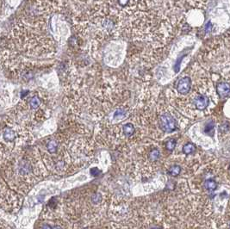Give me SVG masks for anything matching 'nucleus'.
Wrapping results in <instances>:
<instances>
[{
  "mask_svg": "<svg viewBox=\"0 0 230 229\" xmlns=\"http://www.w3.org/2000/svg\"><path fill=\"white\" fill-rule=\"evenodd\" d=\"M176 146V140L174 139H169L167 143V148L169 151H173Z\"/></svg>",
  "mask_w": 230,
  "mask_h": 229,
  "instance_id": "ddd939ff",
  "label": "nucleus"
},
{
  "mask_svg": "<svg viewBox=\"0 0 230 229\" xmlns=\"http://www.w3.org/2000/svg\"><path fill=\"white\" fill-rule=\"evenodd\" d=\"M152 229H159V228H152Z\"/></svg>",
  "mask_w": 230,
  "mask_h": 229,
  "instance_id": "aec40b11",
  "label": "nucleus"
},
{
  "mask_svg": "<svg viewBox=\"0 0 230 229\" xmlns=\"http://www.w3.org/2000/svg\"><path fill=\"white\" fill-rule=\"evenodd\" d=\"M180 172H181V167L179 166H172L168 170V173L172 177H176V176L179 175Z\"/></svg>",
  "mask_w": 230,
  "mask_h": 229,
  "instance_id": "9d476101",
  "label": "nucleus"
},
{
  "mask_svg": "<svg viewBox=\"0 0 230 229\" xmlns=\"http://www.w3.org/2000/svg\"><path fill=\"white\" fill-rule=\"evenodd\" d=\"M190 86H191L190 78L189 77H184L178 80L177 84V90L182 95H185L190 90Z\"/></svg>",
  "mask_w": 230,
  "mask_h": 229,
  "instance_id": "39448f33",
  "label": "nucleus"
},
{
  "mask_svg": "<svg viewBox=\"0 0 230 229\" xmlns=\"http://www.w3.org/2000/svg\"><path fill=\"white\" fill-rule=\"evenodd\" d=\"M196 151V146L191 144V143H188L185 144L184 146H183V152L185 154H190V153H194Z\"/></svg>",
  "mask_w": 230,
  "mask_h": 229,
  "instance_id": "9b49d317",
  "label": "nucleus"
},
{
  "mask_svg": "<svg viewBox=\"0 0 230 229\" xmlns=\"http://www.w3.org/2000/svg\"><path fill=\"white\" fill-rule=\"evenodd\" d=\"M204 187L209 191H214L217 188V183L216 181L213 179H207L204 182Z\"/></svg>",
  "mask_w": 230,
  "mask_h": 229,
  "instance_id": "1a4fd4ad",
  "label": "nucleus"
},
{
  "mask_svg": "<svg viewBox=\"0 0 230 229\" xmlns=\"http://www.w3.org/2000/svg\"><path fill=\"white\" fill-rule=\"evenodd\" d=\"M3 4H4V3L0 1V15H1V12H2V9H3Z\"/></svg>",
  "mask_w": 230,
  "mask_h": 229,
  "instance_id": "a211bd4d",
  "label": "nucleus"
},
{
  "mask_svg": "<svg viewBox=\"0 0 230 229\" xmlns=\"http://www.w3.org/2000/svg\"><path fill=\"white\" fill-rule=\"evenodd\" d=\"M101 201H102V195H101V194L96 193V194L91 195V201L93 203H98Z\"/></svg>",
  "mask_w": 230,
  "mask_h": 229,
  "instance_id": "4468645a",
  "label": "nucleus"
},
{
  "mask_svg": "<svg viewBox=\"0 0 230 229\" xmlns=\"http://www.w3.org/2000/svg\"><path fill=\"white\" fill-rule=\"evenodd\" d=\"M211 31V22H208V24L206 25V32L209 33Z\"/></svg>",
  "mask_w": 230,
  "mask_h": 229,
  "instance_id": "dca6fc26",
  "label": "nucleus"
},
{
  "mask_svg": "<svg viewBox=\"0 0 230 229\" xmlns=\"http://www.w3.org/2000/svg\"><path fill=\"white\" fill-rule=\"evenodd\" d=\"M84 229H87V228H84Z\"/></svg>",
  "mask_w": 230,
  "mask_h": 229,
  "instance_id": "412c9836",
  "label": "nucleus"
},
{
  "mask_svg": "<svg viewBox=\"0 0 230 229\" xmlns=\"http://www.w3.org/2000/svg\"><path fill=\"white\" fill-rule=\"evenodd\" d=\"M53 229H62V228H61L60 226H55V228H54Z\"/></svg>",
  "mask_w": 230,
  "mask_h": 229,
  "instance_id": "6ab92c4d",
  "label": "nucleus"
},
{
  "mask_svg": "<svg viewBox=\"0 0 230 229\" xmlns=\"http://www.w3.org/2000/svg\"><path fill=\"white\" fill-rule=\"evenodd\" d=\"M214 128V124L213 123H208L207 125L205 126V128H204V131L206 133H209L210 131H212Z\"/></svg>",
  "mask_w": 230,
  "mask_h": 229,
  "instance_id": "2eb2a0df",
  "label": "nucleus"
},
{
  "mask_svg": "<svg viewBox=\"0 0 230 229\" xmlns=\"http://www.w3.org/2000/svg\"><path fill=\"white\" fill-rule=\"evenodd\" d=\"M121 130L122 134L125 138H131L134 134V126L130 122H128L121 127Z\"/></svg>",
  "mask_w": 230,
  "mask_h": 229,
  "instance_id": "0eeeda50",
  "label": "nucleus"
},
{
  "mask_svg": "<svg viewBox=\"0 0 230 229\" xmlns=\"http://www.w3.org/2000/svg\"><path fill=\"white\" fill-rule=\"evenodd\" d=\"M194 104H195L196 108L198 110H205L209 104V97L206 96H197L194 100Z\"/></svg>",
  "mask_w": 230,
  "mask_h": 229,
  "instance_id": "423d86ee",
  "label": "nucleus"
},
{
  "mask_svg": "<svg viewBox=\"0 0 230 229\" xmlns=\"http://www.w3.org/2000/svg\"><path fill=\"white\" fill-rule=\"evenodd\" d=\"M160 122H161V128L166 132H173L177 128V124L174 118L167 113L161 116L160 117Z\"/></svg>",
  "mask_w": 230,
  "mask_h": 229,
  "instance_id": "20e7f679",
  "label": "nucleus"
},
{
  "mask_svg": "<svg viewBox=\"0 0 230 229\" xmlns=\"http://www.w3.org/2000/svg\"><path fill=\"white\" fill-rule=\"evenodd\" d=\"M42 229H52V228H51L49 225H43Z\"/></svg>",
  "mask_w": 230,
  "mask_h": 229,
  "instance_id": "f3484780",
  "label": "nucleus"
},
{
  "mask_svg": "<svg viewBox=\"0 0 230 229\" xmlns=\"http://www.w3.org/2000/svg\"><path fill=\"white\" fill-rule=\"evenodd\" d=\"M50 115V97L42 87L22 90L20 101L7 114L18 124L31 131L44 123Z\"/></svg>",
  "mask_w": 230,
  "mask_h": 229,
  "instance_id": "7ed1b4c3",
  "label": "nucleus"
},
{
  "mask_svg": "<svg viewBox=\"0 0 230 229\" xmlns=\"http://www.w3.org/2000/svg\"><path fill=\"white\" fill-rule=\"evenodd\" d=\"M159 157H160V152L157 149H154L153 151H151L150 153H149V158H150V160H153V161H155V160H158Z\"/></svg>",
  "mask_w": 230,
  "mask_h": 229,
  "instance_id": "f8f14e48",
  "label": "nucleus"
},
{
  "mask_svg": "<svg viewBox=\"0 0 230 229\" xmlns=\"http://www.w3.org/2000/svg\"><path fill=\"white\" fill-rule=\"evenodd\" d=\"M217 93L220 97H225L230 92V84L228 83H220L216 86Z\"/></svg>",
  "mask_w": 230,
  "mask_h": 229,
  "instance_id": "6e6552de",
  "label": "nucleus"
},
{
  "mask_svg": "<svg viewBox=\"0 0 230 229\" xmlns=\"http://www.w3.org/2000/svg\"><path fill=\"white\" fill-rule=\"evenodd\" d=\"M95 145L91 130L71 116L55 133L41 139L36 147L48 170L64 174L85 166L94 155Z\"/></svg>",
  "mask_w": 230,
  "mask_h": 229,
  "instance_id": "f257e3e1",
  "label": "nucleus"
},
{
  "mask_svg": "<svg viewBox=\"0 0 230 229\" xmlns=\"http://www.w3.org/2000/svg\"><path fill=\"white\" fill-rule=\"evenodd\" d=\"M6 181L10 183L29 184L46 172L41 154L36 146L17 149L2 164Z\"/></svg>",
  "mask_w": 230,
  "mask_h": 229,
  "instance_id": "f03ea898",
  "label": "nucleus"
}]
</instances>
